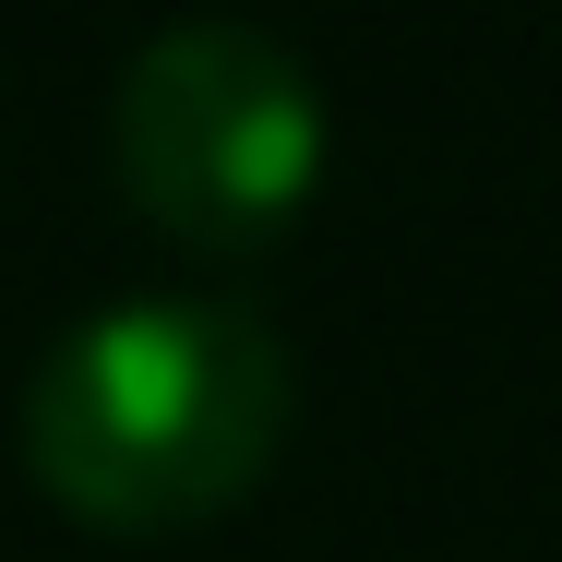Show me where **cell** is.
I'll use <instances>...</instances> for the list:
<instances>
[{"instance_id": "obj_2", "label": "cell", "mask_w": 562, "mask_h": 562, "mask_svg": "<svg viewBox=\"0 0 562 562\" xmlns=\"http://www.w3.org/2000/svg\"><path fill=\"white\" fill-rule=\"evenodd\" d=\"M120 192L180 251H263L324 180V85L263 24H168L120 72Z\"/></svg>"}, {"instance_id": "obj_1", "label": "cell", "mask_w": 562, "mask_h": 562, "mask_svg": "<svg viewBox=\"0 0 562 562\" xmlns=\"http://www.w3.org/2000/svg\"><path fill=\"white\" fill-rule=\"evenodd\" d=\"M300 371L251 300H109L24 383V479L109 527L180 539L263 491Z\"/></svg>"}]
</instances>
